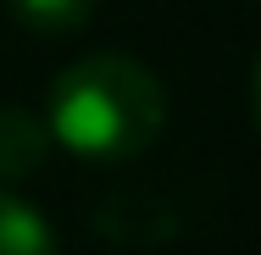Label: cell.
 <instances>
[{
	"instance_id": "obj_1",
	"label": "cell",
	"mask_w": 261,
	"mask_h": 255,
	"mask_svg": "<svg viewBox=\"0 0 261 255\" xmlns=\"http://www.w3.org/2000/svg\"><path fill=\"white\" fill-rule=\"evenodd\" d=\"M167 122V95L145 61L122 50H95L72 61L50 83L45 128L72 155L89 161H128L156 145Z\"/></svg>"
},
{
	"instance_id": "obj_2",
	"label": "cell",
	"mask_w": 261,
	"mask_h": 255,
	"mask_svg": "<svg viewBox=\"0 0 261 255\" xmlns=\"http://www.w3.org/2000/svg\"><path fill=\"white\" fill-rule=\"evenodd\" d=\"M45 155H50V128L22 105H0V178H28L45 166Z\"/></svg>"
},
{
	"instance_id": "obj_3",
	"label": "cell",
	"mask_w": 261,
	"mask_h": 255,
	"mask_svg": "<svg viewBox=\"0 0 261 255\" xmlns=\"http://www.w3.org/2000/svg\"><path fill=\"white\" fill-rule=\"evenodd\" d=\"M0 255H61L50 222L11 189H0Z\"/></svg>"
},
{
	"instance_id": "obj_4",
	"label": "cell",
	"mask_w": 261,
	"mask_h": 255,
	"mask_svg": "<svg viewBox=\"0 0 261 255\" xmlns=\"http://www.w3.org/2000/svg\"><path fill=\"white\" fill-rule=\"evenodd\" d=\"M95 11V0H11V17L34 34H72L84 28Z\"/></svg>"
}]
</instances>
